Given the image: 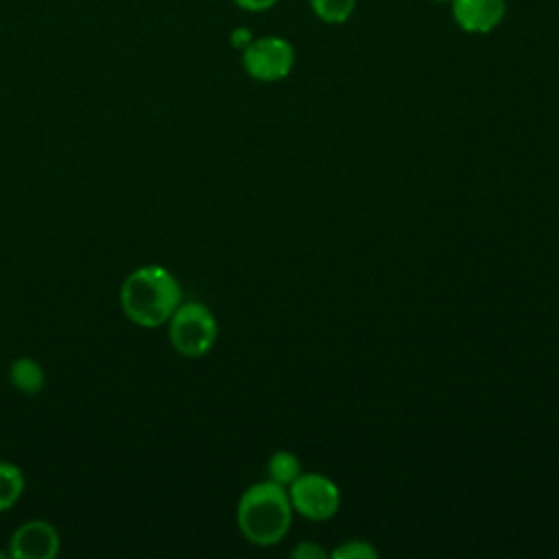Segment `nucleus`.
<instances>
[{
	"label": "nucleus",
	"instance_id": "nucleus-6",
	"mask_svg": "<svg viewBox=\"0 0 559 559\" xmlns=\"http://www.w3.org/2000/svg\"><path fill=\"white\" fill-rule=\"evenodd\" d=\"M11 559H55L61 550V535L48 520H26L9 537Z\"/></svg>",
	"mask_w": 559,
	"mask_h": 559
},
{
	"label": "nucleus",
	"instance_id": "nucleus-3",
	"mask_svg": "<svg viewBox=\"0 0 559 559\" xmlns=\"http://www.w3.org/2000/svg\"><path fill=\"white\" fill-rule=\"evenodd\" d=\"M168 343L183 358H201L218 338V321L201 301H181L166 321Z\"/></svg>",
	"mask_w": 559,
	"mask_h": 559
},
{
	"label": "nucleus",
	"instance_id": "nucleus-13",
	"mask_svg": "<svg viewBox=\"0 0 559 559\" xmlns=\"http://www.w3.org/2000/svg\"><path fill=\"white\" fill-rule=\"evenodd\" d=\"M290 555L295 559H325L328 557V550L323 546H319L317 542H299Z\"/></svg>",
	"mask_w": 559,
	"mask_h": 559
},
{
	"label": "nucleus",
	"instance_id": "nucleus-9",
	"mask_svg": "<svg viewBox=\"0 0 559 559\" xmlns=\"http://www.w3.org/2000/svg\"><path fill=\"white\" fill-rule=\"evenodd\" d=\"M24 489H26L24 472L11 461H0V513L11 511L22 498Z\"/></svg>",
	"mask_w": 559,
	"mask_h": 559
},
{
	"label": "nucleus",
	"instance_id": "nucleus-17",
	"mask_svg": "<svg viewBox=\"0 0 559 559\" xmlns=\"http://www.w3.org/2000/svg\"><path fill=\"white\" fill-rule=\"evenodd\" d=\"M435 2H450V0H435Z\"/></svg>",
	"mask_w": 559,
	"mask_h": 559
},
{
	"label": "nucleus",
	"instance_id": "nucleus-12",
	"mask_svg": "<svg viewBox=\"0 0 559 559\" xmlns=\"http://www.w3.org/2000/svg\"><path fill=\"white\" fill-rule=\"evenodd\" d=\"M378 555V548L365 539H347L330 552L332 559H376Z\"/></svg>",
	"mask_w": 559,
	"mask_h": 559
},
{
	"label": "nucleus",
	"instance_id": "nucleus-4",
	"mask_svg": "<svg viewBox=\"0 0 559 559\" xmlns=\"http://www.w3.org/2000/svg\"><path fill=\"white\" fill-rule=\"evenodd\" d=\"M240 61L251 79L262 83H275L290 74L295 66V48L288 39L277 35L253 37L242 48Z\"/></svg>",
	"mask_w": 559,
	"mask_h": 559
},
{
	"label": "nucleus",
	"instance_id": "nucleus-2",
	"mask_svg": "<svg viewBox=\"0 0 559 559\" xmlns=\"http://www.w3.org/2000/svg\"><path fill=\"white\" fill-rule=\"evenodd\" d=\"M293 502L288 489L262 480L247 487L236 504V524L242 537L253 546H275L280 544L293 524Z\"/></svg>",
	"mask_w": 559,
	"mask_h": 559
},
{
	"label": "nucleus",
	"instance_id": "nucleus-7",
	"mask_svg": "<svg viewBox=\"0 0 559 559\" xmlns=\"http://www.w3.org/2000/svg\"><path fill=\"white\" fill-rule=\"evenodd\" d=\"M452 17L463 33L487 35L500 26L507 13L504 0H450Z\"/></svg>",
	"mask_w": 559,
	"mask_h": 559
},
{
	"label": "nucleus",
	"instance_id": "nucleus-11",
	"mask_svg": "<svg viewBox=\"0 0 559 559\" xmlns=\"http://www.w3.org/2000/svg\"><path fill=\"white\" fill-rule=\"evenodd\" d=\"M308 2L321 22L343 24L354 15L358 0H308Z\"/></svg>",
	"mask_w": 559,
	"mask_h": 559
},
{
	"label": "nucleus",
	"instance_id": "nucleus-15",
	"mask_svg": "<svg viewBox=\"0 0 559 559\" xmlns=\"http://www.w3.org/2000/svg\"><path fill=\"white\" fill-rule=\"evenodd\" d=\"M251 39H253V35H251L249 28H236V31L231 33V46H234V48H240V50H242Z\"/></svg>",
	"mask_w": 559,
	"mask_h": 559
},
{
	"label": "nucleus",
	"instance_id": "nucleus-5",
	"mask_svg": "<svg viewBox=\"0 0 559 559\" xmlns=\"http://www.w3.org/2000/svg\"><path fill=\"white\" fill-rule=\"evenodd\" d=\"M288 496L295 513L312 522L330 520L341 507L338 485L319 472H301L288 485Z\"/></svg>",
	"mask_w": 559,
	"mask_h": 559
},
{
	"label": "nucleus",
	"instance_id": "nucleus-14",
	"mask_svg": "<svg viewBox=\"0 0 559 559\" xmlns=\"http://www.w3.org/2000/svg\"><path fill=\"white\" fill-rule=\"evenodd\" d=\"M236 7H240L242 11H249V13H262V11H269L271 7H275L277 0H234Z\"/></svg>",
	"mask_w": 559,
	"mask_h": 559
},
{
	"label": "nucleus",
	"instance_id": "nucleus-10",
	"mask_svg": "<svg viewBox=\"0 0 559 559\" xmlns=\"http://www.w3.org/2000/svg\"><path fill=\"white\" fill-rule=\"evenodd\" d=\"M266 467H269V480H273V483H277V485H282L286 489L301 474L299 459L293 452H288V450L273 452L269 463H266Z\"/></svg>",
	"mask_w": 559,
	"mask_h": 559
},
{
	"label": "nucleus",
	"instance_id": "nucleus-1",
	"mask_svg": "<svg viewBox=\"0 0 559 559\" xmlns=\"http://www.w3.org/2000/svg\"><path fill=\"white\" fill-rule=\"evenodd\" d=\"M122 314L138 328L166 325L170 314L183 301L179 280L162 264H142L120 284L118 293Z\"/></svg>",
	"mask_w": 559,
	"mask_h": 559
},
{
	"label": "nucleus",
	"instance_id": "nucleus-16",
	"mask_svg": "<svg viewBox=\"0 0 559 559\" xmlns=\"http://www.w3.org/2000/svg\"><path fill=\"white\" fill-rule=\"evenodd\" d=\"M9 557V550H0V559H7ZM11 559V557H9Z\"/></svg>",
	"mask_w": 559,
	"mask_h": 559
},
{
	"label": "nucleus",
	"instance_id": "nucleus-8",
	"mask_svg": "<svg viewBox=\"0 0 559 559\" xmlns=\"http://www.w3.org/2000/svg\"><path fill=\"white\" fill-rule=\"evenodd\" d=\"M9 382L24 395H37L46 386V371L35 358L20 356L9 365Z\"/></svg>",
	"mask_w": 559,
	"mask_h": 559
}]
</instances>
